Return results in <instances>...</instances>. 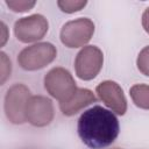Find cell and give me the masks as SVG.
<instances>
[{
	"mask_svg": "<svg viewBox=\"0 0 149 149\" xmlns=\"http://www.w3.org/2000/svg\"><path fill=\"white\" fill-rule=\"evenodd\" d=\"M134 104L143 109H149V85L136 84L129 90Z\"/></svg>",
	"mask_w": 149,
	"mask_h": 149,
	"instance_id": "cell-11",
	"label": "cell"
},
{
	"mask_svg": "<svg viewBox=\"0 0 149 149\" xmlns=\"http://www.w3.org/2000/svg\"><path fill=\"white\" fill-rule=\"evenodd\" d=\"M1 31H2V40H1V45H3L6 43V40H7V27L5 26L3 22H1Z\"/></svg>",
	"mask_w": 149,
	"mask_h": 149,
	"instance_id": "cell-17",
	"label": "cell"
},
{
	"mask_svg": "<svg viewBox=\"0 0 149 149\" xmlns=\"http://www.w3.org/2000/svg\"><path fill=\"white\" fill-rule=\"evenodd\" d=\"M30 98V90L23 84H15L8 88L5 97V113L12 123L21 125L27 121L26 109Z\"/></svg>",
	"mask_w": 149,
	"mask_h": 149,
	"instance_id": "cell-4",
	"label": "cell"
},
{
	"mask_svg": "<svg viewBox=\"0 0 149 149\" xmlns=\"http://www.w3.org/2000/svg\"><path fill=\"white\" fill-rule=\"evenodd\" d=\"M136 64H137V69L140 70V72H142L144 76L149 77V45L144 47L140 51V54L137 56Z\"/></svg>",
	"mask_w": 149,
	"mask_h": 149,
	"instance_id": "cell-13",
	"label": "cell"
},
{
	"mask_svg": "<svg viewBox=\"0 0 149 149\" xmlns=\"http://www.w3.org/2000/svg\"><path fill=\"white\" fill-rule=\"evenodd\" d=\"M142 26H143L144 30L149 34V7L142 14Z\"/></svg>",
	"mask_w": 149,
	"mask_h": 149,
	"instance_id": "cell-16",
	"label": "cell"
},
{
	"mask_svg": "<svg viewBox=\"0 0 149 149\" xmlns=\"http://www.w3.org/2000/svg\"><path fill=\"white\" fill-rule=\"evenodd\" d=\"M26 118L29 123L36 127H44L54 119L52 101L43 95H31L27 104Z\"/></svg>",
	"mask_w": 149,
	"mask_h": 149,
	"instance_id": "cell-8",
	"label": "cell"
},
{
	"mask_svg": "<svg viewBox=\"0 0 149 149\" xmlns=\"http://www.w3.org/2000/svg\"><path fill=\"white\" fill-rule=\"evenodd\" d=\"M116 149H119V148H116Z\"/></svg>",
	"mask_w": 149,
	"mask_h": 149,
	"instance_id": "cell-18",
	"label": "cell"
},
{
	"mask_svg": "<svg viewBox=\"0 0 149 149\" xmlns=\"http://www.w3.org/2000/svg\"><path fill=\"white\" fill-rule=\"evenodd\" d=\"M97 100L95 95L92 91L87 88H77L74 94L66 101L59 102V108L64 115L71 116L78 113L84 107L88 106L90 104L94 102Z\"/></svg>",
	"mask_w": 149,
	"mask_h": 149,
	"instance_id": "cell-10",
	"label": "cell"
},
{
	"mask_svg": "<svg viewBox=\"0 0 149 149\" xmlns=\"http://www.w3.org/2000/svg\"><path fill=\"white\" fill-rule=\"evenodd\" d=\"M35 1H6V5L14 12H27L35 6Z\"/></svg>",
	"mask_w": 149,
	"mask_h": 149,
	"instance_id": "cell-14",
	"label": "cell"
},
{
	"mask_svg": "<svg viewBox=\"0 0 149 149\" xmlns=\"http://www.w3.org/2000/svg\"><path fill=\"white\" fill-rule=\"evenodd\" d=\"M95 92L111 111L119 115H123L126 113L127 100L119 84L112 80H105L97 86Z\"/></svg>",
	"mask_w": 149,
	"mask_h": 149,
	"instance_id": "cell-9",
	"label": "cell"
},
{
	"mask_svg": "<svg viewBox=\"0 0 149 149\" xmlns=\"http://www.w3.org/2000/svg\"><path fill=\"white\" fill-rule=\"evenodd\" d=\"M61 10L65 13H74L83 9L86 6V1H78V0H59L57 2Z\"/></svg>",
	"mask_w": 149,
	"mask_h": 149,
	"instance_id": "cell-12",
	"label": "cell"
},
{
	"mask_svg": "<svg viewBox=\"0 0 149 149\" xmlns=\"http://www.w3.org/2000/svg\"><path fill=\"white\" fill-rule=\"evenodd\" d=\"M57 56V50L49 42H41L24 48L17 57L19 65L27 71L40 70L50 64Z\"/></svg>",
	"mask_w": 149,
	"mask_h": 149,
	"instance_id": "cell-2",
	"label": "cell"
},
{
	"mask_svg": "<svg viewBox=\"0 0 149 149\" xmlns=\"http://www.w3.org/2000/svg\"><path fill=\"white\" fill-rule=\"evenodd\" d=\"M104 63L102 51L95 45L84 47L76 57V74L83 80L93 79L101 70Z\"/></svg>",
	"mask_w": 149,
	"mask_h": 149,
	"instance_id": "cell-6",
	"label": "cell"
},
{
	"mask_svg": "<svg viewBox=\"0 0 149 149\" xmlns=\"http://www.w3.org/2000/svg\"><path fill=\"white\" fill-rule=\"evenodd\" d=\"M0 58H1V69H0V71H1V74H0L1 76V80H0V83L3 84L6 81V79L10 76L12 64H10V61L8 59V57H7V55L5 52L0 54Z\"/></svg>",
	"mask_w": 149,
	"mask_h": 149,
	"instance_id": "cell-15",
	"label": "cell"
},
{
	"mask_svg": "<svg viewBox=\"0 0 149 149\" xmlns=\"http://www.w3.org/2000/svg\"><path fill=\"white\" fill-rule=\"evenodd\" d=\"M48 21L41 14H33L19 19L14 24V34L16 38L23 43L36 42L47 34Z\"/></svg>",
	"mask_w": 149,
	"mask_h": 149,
	"instance_id": "cell-7",
	"label": "cell"
},
{
	"mask_svg": "<svg viewBox=\"0 0 149 149\" xmlns=\"http://www.w3.org/2000/svg\"><path fill=\"white\" fill-rule=\"evenodd\" d=\"M94 33V23L87 17H79L66 22L61 30V41L68 48L85 45Z\"/></svg>",
	"mask_w": 149,
	"mask_h": 149,
	"instance_id": "cell-5",
	"label": "cell"
},
{
	"mask_svg": "<svg viewBox=\"0 0 149 149\" xmlns=\"http://www.w3.org/2000/svg\"><path fill=\"white\" fill-rule=\"evenodd\" d=\"M77 130L84 144L92 149H101L116 140L120 126L113 112L97 105L80 115Z\"/></svg>",
	"mask_w": 149,
	"mask_h": 149,
	"instance_id": "cell-1",
	"label": "cell"
},
{
	"mask_svg": "<svg viewBox=\"0 0 149 149\" xmlns=\"http://www.w3.org/2000/svg\"><path fill=\"white\" fill-rule=\"evenodd\" d=\"M44 87L59 102L69 100L77 91L72 74L64 68H54L44 77Z\"/></svg>",
	"mask_w": 149,
	"mask_h": 149,
	"instance_id": "cell-3",
	"label": "cell"
}]
</instances>
